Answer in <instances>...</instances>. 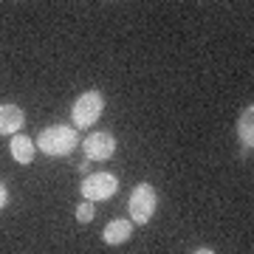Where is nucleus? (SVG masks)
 Returning a JSON list of instances; mask_svg holds the SVG:
<instances>
[{"instance_id": "1", "label": "nucleus", "mask_w": 254, "mask_h": 254, "mask_svg": "<svg viewBox=\"0 0 254 254\" xmlns=\"http://www.w3.org/2000/svg\"><path fill=\"white\" fill-rule=\"evenodd\" d=\"M34 147H40L51 158H63V155H71L79 147V136L68 125H51L46 130H40V136L34 138Z\"/></svg>"}, {"instance_id": "2", "label": "nucleus", "mask_w": 254, "mask_h": 254, "mask_svg": "<svg viewBox=\"0 0 254 254\" xmlns=\"http://www.w3.org/2000/svg\"><path fill=\"white\" fill-rule=\"evenodd\" d=\"M102 110H105V96L99 91H85L79 99L73 102L71 119H73V130H85L99 122Z\"/></svg>"}, {"instance_id": "3", "label": "nucleus", "mask_w": 254, "mask_h": 254, "mask_svg": "<svg viewBox=\"0 0 254 254\" xmlns=\"http://www.w3.org/2000/svg\"><path fill=\"white\" fill-rule=\"evenodd\" d=\"M155 206H158V195H155V187L153 184H138L136 190H133V195H130V200H127V209H130V218L136 220L138 226H144V223H150L155 215Z\"/></svg>"}, {"instance_id": "4", "label": "nucleus", "mask_w": 254, "mask_h": 254, "mask_svg": "<svg viewBox=\"0 0 254 254\" xmlns=\"http://www.w3.org/2000/svg\"><path fill=\"white\" fill-rule=\"evenodd\" d=\"M116 192H119V178L113 173H91V175H85V181H82V195L91 203L108 200Z\"/></svg>"}, {"instance_id": "5", "label": "nucleus", "mask_w": 254, "mask_h": 254, "mask_svg": "<svg viewBox=\"0 0 254 254\" xmlns=\"http://www.w3.org/2000/svg\"><path fill=\"white\" fill-rule=\"evenodd\" d=\"M82 150L88 155V161H108L116 153V138L110 136V133L96 130V133H91V136L82 141Z\"/></svg>"}, {"instance_id": "6", "label": "nucleus", "mask_w": 254, "mask_h": 254, "mask_svg": "<svg viewBox=\"0 0 254 254\" xmlns=\"http://www.w3.org/2000/svg\"><path fill=\"white\" fill-rule=\"evenodd\" d=\"M26 125V113L20 105H0V136H17L20 130Z\"/></svg>"}, {"instance_id": "7", "label": "nucleus", "mask_w": 254, "mask_h": 254, "mask_svg": "<svg viewBox=\"0 0 254 254\" xmlns=\"http://www.w3.org/2000/svg\"><path fill=\"white\" fill-rule=\"evenodd\" d=\"M130 235H133V220H125V218H119V220H110L108 226H105V232H102V240L108 246H122L130 240Z\"/></svg>"}, {"instance_id": "8", "label": "nucleus", "mask_w": 254, "mask_h": 254, "mask_svg": "<svg viewBox=\"0 0 254 254\" xmlns=\"http://www.w3.org/2000/svg\"><path fill=\"white\" fill-rule=\"evenodd\" d=\"M237 133H240V141H243V155L252 153V144H254V108L240 110V119H237Z\"/></svg>"}, {"instance_id": "9", "label": "nucleus", "mask_w": 254, "mask_h": 254, "mask_svg": "<svg viewBox=\"0 0 254 254\" xmlns=\"http://www.w3.org/2000/svg\"><path fill=\"white\" fill-rule=\"evenodd\" d=\"M9 150H11V158H14L17 164H31L34 161V153H37L34 138H26V136H20V133L11 138Z\"/></svg>"}, {"instance_id": "10", "label": "nucleus", "mask_w": 254, "mask_h": 254, "mask_svg": "<svg viewBox=\"0 0 254 254\" xmlns=\"http://www.w3.org/2000/svg\"><path fill=\"white\" fill-rule=\"evenodd\" d=\"M93 218H96V209H93L91 200H85V203L76 206V223H91Z\"/></svg>"}, {"instance_id": "11", "label": "nucleus", "mask_w": 254, "mask_h": 254, "mask_svg": "<svg viewBox=\"0 0 254 254\" xmlns=\"http://www.w3.org/2000/svg\"><path fill=\"white\" fill-rule=\"evenodd\" d=\"M6 203H9V190H6V187L0 184V209L6 206Z\"/></svg>"}, {"instance_id": "12", "label": "nucleus", "mask_w": 254, "mask_h": 254, "mask_svg": "<svg viewBox=\"0 0 254 254\" xmlns=\"http://www.w3.org/2000/svg\"><path fill=\"white\" fill-rule=\"evenodd\" d=\"M192 254H215L212 249H198V252H192Z\"/></svg>"}]
</instances>
